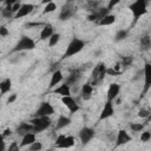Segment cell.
<instances>
[{
	"label": "cell",
	"mask_w": 151,
	"mask_h": 151,
	"mask_svg": "<svg viewBox=\"0 0 151 151\" xmlns=\"http://www.w3.org/2000/svg\"><path fill=\"white\" fill-rule=\"evenodd\" d=\"M84 47H85V41H84V40L78 39V38H73V39L70 41V44H68V46H67V48H66V51H65V53H64V55H63V59L70 58V57H72V55H76V54L79 53Z\"/></svg>",
	"instance_id": "obj_1"
},
{
	"label": "cell",
	"mask_w": 151,
	"mask_h": 151,
	"mask_svg": "<svg viewBox=\"0 0 151 151\" xmlns=\"http://www.w3.org/2000/svg\"><path fill=\"white\" fill-rule=\"evenodd\" d=\"M130 11L132 12V15H133V21L137 22L138 19L146 14L147 13V7H146V1L145 0H137L134 2H132L130 6H129Z\"/></svg>",
	"instance_id": "obj_2"
},
{
	"label": "cell",
	"mask_w": 151,
	"mask_h": 151,
	"mask_svg": "<svg viewBox=\"0 0 151 151\" xmlns=\"http://www.w3.org/2000/svg\"><path fill=\"white\" fill-rule=\"evenodd\" d=\"M29 123L33 125V133H39V132H42L45 131L48 126H51L52 124V120L50 119L48 116H45V117H34L33 119L29 120Z\"/></svg>",
	"instance_id": "obj_3"
},
{
	"label": "cell",
	"mask_w": 151,
	"mask_h": 151,
	"mask_svg": "<svg viewBox=\"0 0 151 151\" xmlns=\"http://www.w3.org/2000/svg\"><path fill=\"white\" fill-rule=\"evenodd\" d=\"M35 47V42L32 38L27 37V35H22L19 41L17 42V45L14 46V48L12 50V52H22V51H31L34 50Z\"/></svg>",
	"instance_id": "obj_4"
},
{
	"label": "cell",
	"mask_w": 151,
	"mask_h": 151,
	"mask_svg": "<svg viewBox=\"0 0 151 151\" xmlns=\"http://www.w3.org/2000/svg\"><path fill=\"white\" fill-rule=\"evenodd\" d=\"M106 68L107 67L104 63H99L97 66H94L92 71V84L91 85H97L104 79V77L106 76Z\"/></svg>",
	"instance_id": "obj_5"
},
{
	"label": "cell",
	"mask_w": 151,
	"mask_h": 151,
	"mask_svg": "<svg viewBox=\"0 0 151 151\" xmlns=\"http://www.w3.org/2000/svg\"><path fill=\"white\" fill-rule=\"evenodd\" d=\"M54 113V107L48 101H41L40 106L35 111V117H45V116H52Z\"/></svg>",
	"instance_id": "obj_6"
},
{
	"label": "cell",
	"mask_w": 151,
	"mask_h": 151,
	"mask_svg": "<svg viewBox=\"0 0 151 151\" xmlns=\"http://www.w3.org/2000/svg\"><path fill=\"white\" fill-rule=\"evenodd\" d=\"M93 137H94V130L91 129V127L85 126V127H83V129L80 130V132H79V139H80V142H81L83 145L87 144Z\"/></svg>",
	"instance_id": "obj_7"
},
{
	"label": "cell",
	"mask_w": 151,
	"mask_h": 151,
	"mask_svg": "<svg viewBox=\"0 0 151 151\" xmlns=\"http://www.w3.org/2000/svg\"><path fill=\"white\" fill-rule=\"evenodd\" d=\"M143 73H144V78H145V81H144V88H143V94H145L150 86H151V66L149 63L145 64L144 66V70H143Z\"/></svg>",
	"instance_id": "obj_8"
},
{
	"label": "cell",
	"mask_w": 151,
	"mask_h": 151,
	"mask_svg": "<svg viewBox=\"0 0 151 151\" xmlns=\"http://www.w3.org/2000/svg\"><path fill=\"white\" fill-rule=\"evenodd\" d=\"M131 139H132L131 136L125 130H119L117 133V138H116V147L127 144L129 142H131Z\"/></svg>",
	"instance_id": "obj_9"
},
{
	"label": "cell",
	"mask_w": 151,
	"mask_h": 151,
	"mask_svg": "<svg viewBox=\"0 0 151 151\" xmlns=\"http://www.w3.org/2000/svg\"><path fill=\"white\" fill-rule=\"evenodd\" d=\"M61 101H63V104L68 109V111L71 112V113H74V112H77L80 107H79V105L76 103V100L71 97V96H68V97H61Z\"/></svg>",
	"instance_id": "obj_10"
},
{
	"label": "cell",
	"mask_w": 151,
	"mask_h": 151,
	"mask_svg": "<svg viewBox=\"0 0 151 151\" xmlns=\"http://www.w3.org/2000/svg\"><path fill=\"white\" fill-rule=\"evenodd\" d=\"M114 113V109H113V105H112V101H106L103 110H101V113L99 116V120H103V119H107L110 118L111 116H113Z\"/></svg>",
	"instance_id": "obj_11"
},
{
	"label": "cell",
	"mask_w": 151,
	"mask_h": 151,
	"mask_svg": "<svg viewBox=\"0 0 151 151\" xmlns=\"http://www.w3.org/2000/svg\"><path fill=\"white\" fill-rule=\"evenodd\" d=\"M64 79V76H63V72L60 70H57L52 73L51 76V80H50V85H48V90H52L59 83H61Z\"/></svg>",
	"instance_id": "obj_12"
},
{
	"label": "cell",
	"mask_w": 151,
	"mask_h": 151,
	"mask_svg": "<svg viewBox=\"0 0 151 151\" xmlns=\"http://www.w3.org/2000/svg\"><path fill=\"white\" fill-rule=\"evenodd\" d=\"M33 9H34V6H33L32 4H22L21 7H20V9L15 13L14 18H15V19H19V18L26 17V15H28L29 13H32Z\"/></svg>",
	"instance_id": "obj_13"
},
{
	"label": "cell",
	"mask_w": 151,
	"mask_h": 151,
	"mask_svg": "<svg viewBox=\"0 0 151 151\" xmlns=\"http://www.w3.org/2000/svg\"><path fill=\"white\" fill-rule=\"evenodd\" d=\"M119 91H120V86H119V84H117V83H112V84H110L109 90H107V101H113L114 98L118 96Z\"/></svg>",
	"instance_id": "obj_14"
},
{
	"label": "cell",
	"mask_w": 151,
	"mask_h": 151,
	"mask_svg": "<svg viewBox=\"0 0 151 151\" xmlns=\"http://www.w3.org/2000/svg\"><path fill=\"white\" fill-rule=\"evenodd\" d=\"M35 140H37V139H35V133H33V132H27V133H25V134L22 136V139H21V143H20L19 147L21 149V147H25V146H29V145L33 144Z\"/></svg>",
	"instance_id": "obj_15"
},
{
	"label": "cell",
	"mask_w": 151,
	"mask_h": 151,
	"mask_svg": "<svg viewBox=\"0 0 151 151\" xmlns=\"http://www.w3.org/2000/svg\"><path fill=\"white\" fill-rule=\"evenodd\" d=\"M76 11H77V8H74V7L65 6V7L61 9L60 14H59V20H61V21L68 20V19L74 14V12H76Z\"/></svg>",
	"instance_id": "obj_16"
},
{
	"label": "cell",
	"mask_w": 151,
	"mask_h": 151,
	"mask_svg": "<svg viewBox=\"0 0 151 151\" xmlns=\"http://www.w3.org/2000/svg\"><path fill=\"white\" fill-rule=\"evenodd\" d=\"M53 93L59 94V96H61V97H68V96H71V88H70L68 85H66V84L64 83V84L60 85L59 87H55V88L53 90Z\"/></svg>",
	"instance_id": "obj_17"
},
{
	"label": "cell",
	"mask_w": 151,
	"mask_h": 151,
	"mask_svg": "<svg viewBox=\"0 0 151 151\" xmlns=\"http://www.w3.org/2000/svg\"><path fill=\"white\" fill-rule=\"evenodd\" d=\"M53 26L51 24H45L44 25V28L41 29L40 32V39L41 40H46V39H50V37L53 34Z\"/></svg>",
	"instance_id": "obj_18"
},
{
	"label": "cell",
	"mask_w": 151,
	"mask_h": 151,
	"mask_svg": "<svg viewBox=\"0 0 151 151\" xmlns=\"http://www.w3.org/2000/svg\"><path fill=\"white\" fill-rule=\"evenodd\" d=\"M11 87H12V80H11V78L4 79L0 83V96H4L7 92H9L11 91Z\"/></svg>",
	"instance_id": "obj_19"
},
{
	"label": "cell",
	"mask_w": 151,
	"mask_h": 151,
	"mask_svg": "<svg viewBox=\"0 0 151 151\" xmlns=\"http://www.w3.org/2000/svg\"><path fill=\"white\" fill-rule=\"evenodd\" d=\"M79 78H80V71H79V70H74V71H72L71 74L67 77L65 84L68 85V86H72V85H74V84L77 83V80H78Z\"/></svg>",
	"instance_id": "obj_20"
},
{
	"label": "cell",
	"mask_w": 151,
	"mask_h": 151,
	"mask_svg": "<svg viewBox=\"0 0 151 151\" xmlns=\"http://www.w3.org/2000/svg\"><path fill=\"white\" fill-rule=\"evenodd\" d=\"M70 124H71V119H70L68 117L61 114V116H59V118H58V120H57L55 129H57V130H61V129L68 126Z\"/></svg>",
	"instance_id": "obj_21"
},
{
	"label": "cell",
	"mask_w": 151,
	"mask_h": 151,
	"mask_svg": "<svg viewBox=\"0 0 151 151\" xmlns=\"http://www.w3.org/2000/svg\"><path fill=\"white\" fill-rule=\"evenodd\" d=\"M74 145V137L72 136H66L65 139L63 140L61 144H59L58 146H55L57 149H70Z\"/></svg>",
	"instance_id": "obj_22"
},
{
	"label": "cell",
	"mask_w": 151,
	"mask_h": 151,
	"mask_svg": "<svg viewBox=\"0 0 151 151\" xmlns=\"http://www.w3.org/2000/svg\"><path fill=\"white\" fill-rule=\"evenodd\" d=\"M116 22V15L114 14H107V15H105L101 20H99V25L100 26H109V25H112V24H114Z\"/></svg>",
	"instance_id": "obj_23"
},
{
	"label": "cell",
	"mask_w": 151,
	"mask_h": 151,
	"mask_svg": "<svg viewBox=\"0 0 151 151\" xmlns=\"http://www.w3.org/2000/svg\"><path fill=\"white\" fill-rule=\"evenodd\" d=\"M92 92H93V86L90 83H86L81 86V94H83L84 99H88L91 97Z\"/></svg>",
	"instance_id": "obj_24"
},
{
	"label": "cell",
	"mask_w": 151,
	"mask_h": 151,
	"mask_svg": "<svg viewBox=\"0 0 151 151\" xmlns=\"http://www.w3.org/2000/svg\"><path fill=\"white\" fill-rule=\"evenodd\" d=\"M33 131V125L31 123H21L18 126V133L20 134H25L27 132H32Z\"/></svg>",
	"instance_id": "obj_25"
},
{
	"label": "cell",
	"mask_w": 151,
	"mask_h": 151,
	"mask_svg": "<svg viewBox=\"0 0 151 151\" xmlns=\"http://www.w3.org/2000/svg\"><path fill=\"white\" fill-rule=\"evenodd\" d=\"M151 46V39H150V35L149 34H145L140 38V48L144 50V51H147Z\"/></svg>",
	"instance_id": "obj_26"
},
{
	"label": "cell",
	"mask_w": 151,
	"mask_h": 151,
	"mask_svg": "<svg viewBox=\"0 0 151 151\" xmlns=\"http://www.w3.org/2000/svg\"><path fill=\"white\" fill-rule=\"evenodd\" d=\"M59 40H60V34H59V33H53V34L50 37V39H48V46H50V47L55 46V45L59 42Z\"/></svg>",
	"instance_id": "obj_27"
},
{
	"label": "cell",
	"mask_w": 151,
	"mask_h": 151,
	"mask_svg": "<svg viewBox=\"0 0 151 151\" xmlns=\"http://www.w3.org/2000/svg\"><path fill=\"white\" fill-rule=\"evenodd\" d=\"M57 9V5H55V2H53V1H50L45 7H44V11H42V13L44 14H47V13H52V12H54Z\"/></svg>",
	"instance_id": "obj_28"
},
{
	"label": "cell",
	"mask_w": 151,
	"mask_h": 151,
	"mask_svg": "<svg viewBox=\"0 0 151 151\" xmlns=\"http://www.w3.org/2000/svg\"><path fill=\"white\" fill-rule=\"evenodd\" d=\"M126 37H127V31L126 29H119V31H117V33L114 35V40L116 41H122Z\"/></svg>",
	"instance_id": "obj_29"
},
{
	"label": "cell",
	"mask_w": 151,
	"mask_h": 151,
	"mask_svg": "<svg viewBox=\"0 0 151 151\" xmlns=\"http://www.w3.org/2000/svg\"><path fill=\"white\" fill-rule=\"evenodd\" d=\"M130 129L133 132H142L144 130V124H142V123H131Z\"/></svg>",
	"instance_id": "obj_30"
},
{
	"label": "cell",
	"mask_w": 151,
	"mask_h": 151,
	"mask_svg": "<svg viewBox=\"0 0 151 151\" xmlns=\"http://www.w3.org/2000/svg\"><path fill=\"white\" fill-rule=\"evenodd\" d=\"M41 149H42V143L41 142H38V140H35L33 144H31L28 146V150L29 151H41Z\"/></svg>",
	"instance_id": "obj_31"
},
{
	"label": "cell",
	"mask_w": 151,
	"mask_h": 151,
	"mask_svg": "<svg viewBox=\"0 0 151 151\" xmlns=\"http://www.w3.org/2000/svg\"><path fill=\"white\" fill-rule=\"evenodd\" d=\"M150 139H151V133H150V131H143L142 134H140V140H142L143 143H146V142H149Z\"/></svg>",
	"instance_id": "obj_32"
},
{
	"label": "cell",
	"mask_w": 151,
	"mask_h": 151,
	"mask_svg": "<svg viewBox=\"0 0 151 151\" xmlns=\"http://www.w3.org/2000/svg\"><path fill=\"white\" fill-rule=\"evenodd\" d=\"M138 117H140V118H149L150 117V111L146 110V109H140L138 111Z\"/></svg>",
	"instance_id": "obj_33"
},
{
	"label": "cell",
	"mask_w": 151,
	"mask_h": 151,
	"mask_svg": "<svg viewBox=\"0 0 151 151\" xmlns=\"http://www.w3.org/2000/svg\"><path fill=\"white\" fill-rule=\"evenodd\" d=\"M21 2H19V1H14L13 2V5H12V7H11V12H13V13H17L19 9H20V7H21Z\"/></svg>",
	"instance_id": "obj_34"
},
{
	"label": "cell",
	"mask_w": 151,
	"mask_h": 151,
	"mask_svg": "<svg viewBox=\"0 0 151 151\" xmlns=\"http://www.w3.org/2000/svg\"><path fill=\"white\" fill-rule=\"evenodd\" d=\"M19 150H20V147H19L18 143H17V142H12L6 151H19Z\"/></svg>",
	"instance_id": "obj_35"
},
{
	"label": "cell",
	"mask_w": 151,
	"mask_h": 151,
	"mask_svg": "<svg viewBox=\"0 0 151 151\" xmlns=\"http://www.w3.org/2000/svg\"><path fill=\"white\" fill-rule=\"evenodd\" d=\"M8 34H9L8 28H7L5 25H1V26H0V37H7Z\"/></svg>",
	"instance_id": "obj_36"
},
{
	"label": "cell",
	"mask_w": 151,
	"mask_h": 151,
	"mask_svg": "<svg viewBox=\"0 0 151 151\" xmlns=\"http://www.w3.org/2000/svg\"><path fill=\"white\" fill-rule=\"evenodd\" d=\"M132 63V58L131 57H125L123 58V66H129Z\"/></svg>",
	"instance_id": "obj_37"
},
{
	"label": "cell",
	"mask_w": 151,
	"mask_h": 151,
	"mask_svg": "<svg viewBox=\"0 0 151 151\" xmlns=\"http://www.w3.org/2000/svg\"><path fill=\"white\" fill-rule=\"evenodd\" d=\"M120 72H118V71H116V70H113V68H106V74H109V76H118Z\"/></svg>",
	"instance_id": "obj_38"
},
{
	"label": "cell",
	"mask_w": 151,
	"mask_h": 151,
	"mask_svg": "<svg viewBox=\"0 0 151 151\" xmlns=\"http://www.w3.org/2000/svg\"><path fill=\"white\" fill-rule=\"evenodd\" d=\"M65 137H66L65 134H59V136H58V138H57V140H55V146H58L59 144H61V143H63V140L65 139Z\"/></svg>",
	"instance_id": "obj_39"
},
{
	"label": "cell",
	"mask_w": 151,
	"mask_h": 151,
	"mask_svg": "<svg viewBox=\"0 0 151 151\" xmlns=\"http://www.w3.org/2000/svg\"><path fill=\"white\" fill-rule=\"evenodd\" d=\"M15 100H17V94L13 93V94H11V96L8 97V99H7V104H12V103H14Z\"/></svg>",
	"instance_id": "obj_40"
},
{
	"label": "cell",
	"mask_w": 151,
	"mask_h": 151,
	"mask_svg": "<svg viewBox=\"0 0 151 151\" xmlns=\"http://www.w3.org/2000/svg\"><path fill=\"white\" fill-rule=\"evenodd\" d=\"M1 134L4 136V138H5V137H8V136H11V134H12V130H11L9 127H7V129H5V131H4Z\"/></svg>",
	"instance_id": "obj_41"
},
{
	"label": "cell",
	"mask_w": 151,
	"mask_h": 151,
	"mask_svg": "<svg viewBox=\"0 0 151 151\" xmlns=\"http://www.w3.org/2000/svg\"><path fill=\"white\" fill-rule=\"evenodd\" d=\"M118 2H119L118 0H116V1H110V4H109V6H107V9L110 11V9H111V8H112V7L114 6V5H117Z\"/></svg>",
	"instance_id": "obj_42"
},
{
	"label": "cell",
	"mask_w": 151,
	"mask_h": 151,
	"mask_svg": "<svg viewBox=\"0 0 151 151\" xmlns=\"http://www.w3.org/2000/svg\"><path fill=\"white\" fill-rule=\"evenodd\" d=\"M87 20H88V21H94V20H97V19H96V15H94V14H90V15H87Z\"/></svg>",
	"instance_id": "obj_43"
},
{
	"label": "cell",
	"mask_w": 151,
	"mask_h": 151,
	"mask_svg": "<svg viewBox=\"0 0 151 151\" xmlns=\"http://www.w3.org/2000/svg\"><path fill=\"white\" fill-rule=\"evenodd\" d=\"M6 150V146H5V143L2 142L1 144H0V151H5Z\"/></svg>",
	"instance_id": "obj_44"
},
{
	"label": "cell",
	"mask_w": 151,
	"mask_h": 151,
	"mask_svg": "<svg viewBox=\"0 0 151 151\" xmlns=\"http://www.w3.org/2000/svg\"><path fill=\"white\" fill-rule=\"evenodd\" d=\"M39 25H41V22H34V24H28L27 26H39Z\"/></svg>",
	"instance_id": "obj_45"
},
{
	"label": "cell",
	"mask_w": 151,
	"mask_h": 151,
	"mask_svg": "<svg viewBox=\"0 0 151 151\" xmlns=\"http://www.w3.org/2000/svg\"><path fill=\"white\" fill-rule=\"evenodd\" d=\"M2 142H4V136H2V134H0V144H1Z\"/></svg>",
	"instance_id": "obj_46"
}]
</instances>
